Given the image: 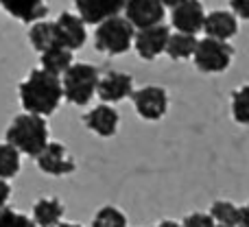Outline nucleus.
I'll return each mask as SVG.
<instances>
[{
	"label": "nucleus",
	"instance_id": "obj_1",
	"mask_svg": "<svg viewBox=\"0 0 249 227\" xmlns=\"http://www.w3.org/2000/svg\"><path fill=\"white\" fill-rule=\"evenodd\" d=\"M18 92H20V103L24 112L44 116V118L55 112L59 107L61 99H64L61 79L44 68L31 70L29 77L20 83Z\"/></svg>",
	"mask_w": 249,
	"mask_h": 227
},
{
	"label": "nucleus",
	"instance_id": "obj_2",
	"mask_svg": "<svg viewBox=\"0 0 249 227\" xmlns=\"http://www.w3.org/2000/svg\"><path fill=\"white\" fill-rule=\"evenodd\" d=\"M7 142L13 144L20 153L37 157L48 144V124L44 116L24 112L11 120L7 127Z\"/></svg>",
	"mask_w": 249,
	"mask_h": 227
},
{
	"label": "nucleus",
	"instance_id": "obj_3",
	"mask_svg": "<svg viewBox=\"0 0 249 227\" xmlns=\"http://www.w3.org/2000/svg\"><path fill=\"white\" fill-rule=\"evenodd\" d=\"M136 39V26L124 16L101 22L94 31V48L105 55H124Z\"/></svg>",
	"mask_w": 249,
	"mask_h": 227
},
{
	"label": "nucleus",
	"instance_id": "obj_4",
	"mask_svg": "<svg viewBox=\"0 0 249 227\" xmlns=\"http://www.w3.org/2000/svg\"><path fill=\"white\" fill-rule=\"evenodd\" d=\"M99 70L92 64H72L66 74L61 77V86H64V99L72 105H88L94 99L96 90H99Z\"/></svg>",
	"mask_w": 249,
	"mask_h": 227
},
{
	"label": "nucleus",
	"instance_id": "obj_5",
	"mask_svg": "<svg viewBox=\"0 0 249 227\" xmlns=\"http://www.w3.org/2000/svg\"><path fill=\"white\" fill-rule=\"evenodd\" d=\"M234 57V48L230 42L214 37H203L199 39L197 51L193 55L195 68L203 74H221L230 68Z\"/></svg>",
	"mask_w": 249,
	"mask_h": 227
},
{
	"label": "nucleus",
	"instance_id": "obj_6",
	"mask_svg": "<svg viewBox=\"0 0 249 227\" xmlns=\"http://www.w3.org/2000/svg\"><path fill=\"white\" fill-rule=\"evenodd\" d=\"M131 101L138 116L144 120H151V122L164 118V114L168 109V94L160 86H144L140 90H133Z\"/></svg>",
	"mask_w": 249,
	"mask_h": 227
},
{
	"label": "nucleus",
	"instance_id": "obj_7",
	"mask_svg": "<svg viewBox=\"0 0 249 227\" xmlns=\"http://www.w3.org/2000/svg\"><path fill=\"white\" fill-rule=\"evenodd\" d=\"M35 164L42 173L53 177H64V175H72L77 171V162L70 155V151L66 149L61 142H48L46 149L35 157Z\"/></svg>",
	"mask_w": 249,
	"mask_h": 227
},
{
	"label": "nucleus",
	"instance_id": "obj_8",
	"mask_svg": "<svg viewBox=\"0 0 249 227\" xmlns=\"http://www.w3.org/2000/svg\"><path fill=\"white\" fill-rule=\"evenodd\" d=\"M171 37V31L164 24H155L149 29H138L136 39H133V48L136 52L146 61L158 59L162 52H166V44Z\"/></svg>",
	"mask_w": 249,
	"mask_h": 227
},
{
	"label": "nucleus",
	"instance_id": "obj_9",
	"mask_svg": "<svg viewBox=\"0 0 249 227\" xmlns=\"http://www.w3.org/2000/svg\"><path fill=\"white\" fill-rule=\"evenodd\" d=\"M164 13H166V7L162 0H124V17L136 29L162 24Z\"/></svg>",
	"mask_w": 249,
	"mask_h": 227
},
{
	"label": "nucleus",
	"instance_id": "obj_10",
	"mask_svg": "<svg viewBox=\"0 0 249 227\" xmlns=\"http://www.w3.org/2000/svg\"><path fill=\"white\" fill-rule=\"evenodd\" d=\"M72 2L81 20L94 26L114 16H121V11H124V0H72Z\"/></svg>",
	"mask_w": 249,
	"mask_h": 227
},
{
	"label": "nucleus",
	"instance_id": "obj_11",
	"mask_svg": "<svg viewBox=\"0 0 249 227\" xmlns=\"http://www.w3.org/2000/svg\"><path fill=\"white\" fill-rule=\"evenodd\" d=\"M171 22L179 33L197 35L203 31V22H206V11H203L201 0H186L179 7L171 11Z\"/></svg>",
	"mask_w": 249,
	"mask_h": 227
},
{
	"label": "nucleus",
	"instance_id": "obj_12",
	"mask_svg": "<svg viewBox=\"0 0 249 227\" xmlns=\"http://www.w3.org/2000/svg\"><path fill=\"white\" fill-rule=\"evenodd\" d=\"M57 24V35H59V44L70 51H79L86 46L88 39V31H86V22L81 20V16H74L70 11L59 13V17L55 20Z\"/></svg>",
	"mask_w": 249,
	"mask_h": 227
},
{
	"label": "nucleus",
	"instance_id": "obj_13",
	"mask_svg": "<svg viewBox=\"0 0 249 227\" xmlns=\"http://www.w3.org/2000/svg\"><path fill=\"white\" fill-rule=\"evenodd\" d=\"M99 99L103 103H121V101L129 99L133 94V79L127 72H107L101 77L99 90H96Z\"/></svg>",
	"mask_w": 249,
	"mask_h": 227
},
{
	"label": "nucleus",
	"instance_id": "obj_14",
	"mask_svg": "<svg viewBox=\"0 0 249 227\" xmlns=\"http://www.w3.org/2000/svg\"><path fill=\"white\" fill-rule=\"evenodd\" d=\"M83 122H86V127L90 129L92 133H96V136L112 138V136H116V131H118L121 116H118V112L109 103H101L83 116Z\"/></svg>",
	"mask_w": 249,
	"mask_h": 227
},
{
	"label": "nucleus",
	"instance_id": "obj_15",
	"mask_svg": "<svg viewBox=\"0 0 249 227\" xmlns=\"http://www.w3.org/2000/svg\"><path fill=\"white\" fill-rule=\"evenodd\" d=\"M203 33L206 37L214 39H232L238 33V20L232 11H210L206 13V22H203Z\"/></svg>",
	"mask_w": 249,
	"mask_h": 227
},
{
	"label": "nucleus",
	"instance_id": "obj_16",
	"mask_svg": "<svg viewBox=\"0 0 249 227\" xmlns=\"http://www.w3.org/2000/svg\"><path fill=\"white\" fill-rule=\"evenodd\" d=\"M0 7L16 20L29 22V24L44 20L48 13V7L44 0H0Z\"/></svg>",
	"mask_w": 249,
	"mask_h": 227
},
{
	"label": "nucleus",
	"instance_id": "obj_17",
	"mask_svg": "<svg viewBox=\"0 0 249 227\" xmlns=\"http://www.w3.org/2000/svg\"><path fill=\"white\" fill-rule=\"evenodd\" d=\"M64 212H66V208L59 199L42 197L33 203V212H31V216H33V221L39 227H57L61 223V219H64Z\"/></svg>",
	"mask_w": 249,
	"mask_h": 227
},
{
	"label": "nucleus",
	"instance_id": "obj_18",
	"mask_svg": "<svg viewBox=\"0 0 249 227\" xmlns=\"http://www.w3.org/2000/svg\"><path fill=\"white\" fill-rule=\"evenodd\" d=\"M29 39H31V46H33L39 55L53 46H61L59 35H57V24L55 22H48V20L33 22L31 31H29Z\"/></svg>",
	"mask_w": 249,
	"mask_h": 227
},
{
	"label": "nucleus",
	"instance_id": "obj_19",
	"mask_svg": "<svg viewBox=\"0 0 249 227\" xmlns=\"http://www.w3.org/2000/svg\"><path fill=\"white\" fill-rule=\"evenodd\" d=\"M39 61H42V68L48 70L51 74H55V77H64L66 70L74 64L72 51L66 46H53V48H48V51H44Z\"/></svg>",
	"mask_w": 249,
	"mask_h": 227
},
{
	"label": "nucleus",
	"instance_id": "obj_20",
	"mask_svg": "<svg viewBox=\"0 0 249 227\" xmlns=\"http://www.w3.org/2000/svg\"><path fill=\"white\" fill-rule=\"evenodd\" d=\"M197 44H199V39L195 37V35L175 31V33H171V37H168L166 55L171 57L173 61L190 59V57L195 55V51H197Z\"/></svg>",
	"mask_w": 249,
	"mask_h": 227
},
{
	"label": "nucleus",
	"instance_id": "obj_21",
	"mask_svg": "<svg viewBox=\"0 0 249 227\" xmlns=\"http://www.w3.org/2000/svg\"><path fill=\"white\" fill-rule=\"evenodd\" d=\"M210 216L214 219L216 225H232L238 227L241 223V208L234 206L232 201H225V199H219L210 206Z\"/></svg>",
	"mask_w": 249,
	"mask_h": 227
},
{
	"label": "nucleus",
	"instance_id": "obj_22",
	"mask_svg": "<svg viewBox=\"0 0 249 227\" xmlns=\"http://www.w3.org/2000/svg\"><path fill=\"white\" fill-rule=\"evenodd\" d=\"M20 151L9 142H0V177L2 179H13L20 173Z\"/></svg>",
	"mask_w": 249,
	"mask_h": 227
},
{
	"label": "nucleus",
	"instance_id": "obj_23",
	"mask_svg": "<svg viewBox=\"0 0 249 227\" xmlns=\"http://www.w3.org/2000/svg\"><path fill=\"white\" fill-rule=\"evenodd\" d=\"M92 227H127V216L121 208L103 206L101 210H96L94 219H92Z\"/></svg>",
	"mask_w": 249,
	"mask_h": 227
},
{
	"label": "nucleus",
	"instance_id": "obj_24",
	"mask_svg": "<svg viewBox=\"0 0 249 227\" xmlns=\"http://www.w3.org/2000/svg\"><path fill=\"white\" fill-rule=\"evenodd\" d=\"M232 118L238 124L249 127V83L238 90H234L232 94Z\"/></svg>",
	"mask_w": 249,
	"mask_h": 227
},
{
	"label": "nucleus",
	"instance_id": "obj_25",
	"mask_svg": "<svg viewBox=\"0 0 249 227\" xmlns=\"http://www.w3.org/2000/svg\"><path fill=\"white\" fill-rule=\"evenodd\" d=\"M0 227H39L33 216H26L13 208H0Z\"/></svg>",
	"mask_w": 249,
	"mask_h": 227
},
{
	"label": "nucleus",
	"instance_id": "obj_26",
	"mask_svg": "<svg viewBox=\"0 0 249 227\" xmlns=\"http://www.w3.org/2000/svg\"><path fill=\"white\" fill-rule=\"evenodd\" d=\"M184 227H214V219L210 216V212H190L184 219Z\"/></svg>",
	"mask_w": 249,
	"mask_h": 227
},
{
	"label": "nucleus",
	"instance_id": "obj_27",
	"mask_svg": "<svg viewBox=\"0 0 249 227\" xmlns=\"http://www.w3.org/2000/svg\"><path fill=\"white\" fill-rule=\"evenodd\" d=\"M232 13L241 20H249V0H230Z\"/></svg>",
	"mask_w": 249,
	"mask_h": 227
},
{
	"label": "nucleus",
	"instance_id": "obj_28",
	"mask_svg": "<svg viewBox=\"0 0 249 227\" xmlns=\"http://www.w3.org/2000/svg\"><path fill=\"white\" fill-rule=\"evenodd\" d=\"M9 197H11V184H9L7 179H2V177H0V208L7 206Z\"/></svg>",
	"mask_w": 249,
	"mask_h": 227
},
{
	"label": "nucleus",
	"instance_id": "obj_29",
	"mask_svg": "<svg viewBox=\"0 0 249 227\" xmlns=\"http://www.w3.org/2000/svg\"><path fill=\"white\" fill-rule=\"evenodd\" d=\"M238 227H249V201L241 208V223H238Z\"/></svg>",
	"mask_w": 249,
	"mask_h": 227
},
{
	"label": "nucleus",
	"instance_id": "obj_30",
	"mask_svg": "<svg viewBox=\"0 0 249 227\" xmlns=\"http://www.w3.org/2000/svg\"><path fill=\"white\" fill-rule=\"evenodd\" d=\"M155 227H184L181 223H177V221H171V219H166V221H160Z\"/></svg>",
	"mask_w": 249,
	"mask_h": 227
},
{
	"label": "nucleus",
	"instance_id": "obj_31",
	"mask_svg": "<svg viewBox=\"0 0 249 227\" xmlns=\"http://www.w3.org/2000/svg\"><path fill=\"white\" fill-rule=\"evenodd\" d=\"M164 2V7H168V9H175V7H179L181 2H186V0H162Z\"/></svg>",
	"mask_w": 249,
	"mask_h": 227
},
{
	"label": "nucleus",
	"instance_id": "obj_32",
	"mask_svg": "<svg viewBox=\"0 0 249 227\" xmlns=\"http://www.w3.org/2000/svg\"><path fill=\"white\" fill-rule=\"evenodd\" d=\"M57 227H81V225H77V223H59Z\"/></svg>",
	"mask_w": 249,
	"mask_h": 227
},
{
	"label": "nucleus",
	"instance_id": "obj_33",
	"mask_svg": "<svg viewBox=\"0 0 249 227\" xmlns=\"http://www.w3.org/2000/svg\"><path fill=\"white\" fill-rule=\"evenodd\" d=\"M214 227H232V225H214Z\"/></svg>",
	"mask_w": 249,
	"mask_h": 227
}]
</instances>
